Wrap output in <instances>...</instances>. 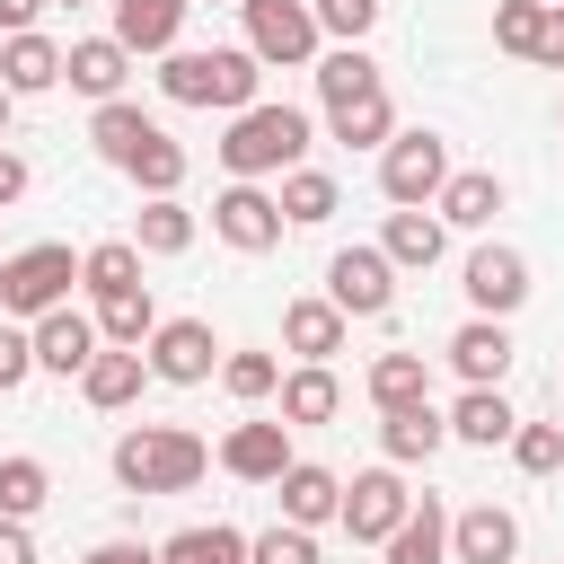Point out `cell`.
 <instances>
[{"label":"cell","mask_w":564,"mask_h":564,"mask_svg":"<svg viewBox=\"0 0 564 564\" xmlns=\"http://www.w3.org/2000/svg\"><path fill=\"white\" fill-rule=\"evenodd\" d=\"M203 467H212V441L185 432V423H132L115 441V485L123 494H185V485H203Z\"/></svg>","instance_id":"6da1fadb"},{"label":"cell","mask_w":564,"mask_h":564,"mask_svg":"<svg viewBox=\"0 0 564 564\" xmlns=\"http://www.w3.org/2000/svg\"><path fill=\"white\" fill-rule=\"evenodd\" d=\"M256 79H264V62L247 44H212V53H167L159 62V88L176 106H220V115H247L256 106Z\"/></svg>","instance_id":"7a4b0ae2"},{"label":"cell","mask_w":564,"mask_h":564,"mask_svg":"<svg viewBox=\"0 0 564 564\" xmlns=\"http://www.w3.org/2000/svg\"><path fill=\"white\" fill-rule=\"evenodd\" d=\"M300 150H308V115H300V106H247V115H229V132H220V167H229L238 185L300 167Z\"/></svg>","instance_id":"3957f363"},{"label":"cell","mask_w":564,"mask_h":564,"mask_svg":"<svg viewBox=\"0 0 564 564\" xmlns=\"http://www.w3.org/2000/svg\"><path fill=\"white\" fill-rule=\"evenodd\" d=\"M449 185V141L441 132H388L379 150V194L397 212H432V194Z\"/></svg>","instance_id":"277c9868"},{"label":"cell","mask_w":564,"mask_h":564,"mask_svg":"<svg viewBox=\"0 0 564 564\" xmlns=\"http://www.w3.org/2000/svg\"><path fill=\"white\" fill-rule=\"evenodd\" d=\"M70 282H79V256L70 247H18L0 264V308L9 317H44V308L70 300Z\"/></svg>","instance_id":"5b68a950"},{"label":"cell","mask_w":564,"mask_h":564,"mask_svg":"<svg viewBox=\"0 0 564 564\" xmlns=\"http://www.w3.org/2000/svg\"><path fill=\"white\" fill-rule=\"evenodd\" d=\"M238 9H247V53H256V62H273V70L317 62V18H308V0H238Z\"/></svg>","instance_id":"8992f818"},{"label":"cell","mask_w":564,"mask_h":564,"mask_svg":"<svg viewBox=\"0 0 564 564\" xmlns=\"http://www.w3.org/2000/svg\"><path fill=\"white\" fill-rule=\"evenodd\" d=\"M405 511H414L405 476H397V467H370V476H352V485H344V511H335V520H344V529H352L361 546H388Z\"/></svg>","instance_id":"52a82bcc"},{"label":"cell","mask_w":564,"mask_h":564,"mask_svg":"<svg viewBox=\"0 0 564 564\" xmlns=\"http://www.w3.org/2000/svg\"><path fill=\"white\" fill-rule=\"evenodd\" d=\"M326 300H335L344 317H388V300H397V264H388L379 247H344V256L326 264Z\"/></svg>","instance_id":"ba28073f"},{"label":"cell","mask_w":564,"mask_h":564,"mask_svg":"<svg viewBox=\"0 0 564 564\" xmlns=\"http://www.w3.org/2000/svg\"><path fill=\"white\" fill-rule=\"evenodd\" d=\"M212 370H220L212 326H203V317H159V335H150V379H167V388H203Z\"/></svg>","instance_id":"9c48e42d"},{"label":"cell","mask_w":564,"mask_h":564,"mask_svg":"<svg viewBox=\"0 0 564 564\" xmlns=\"http://www.w3.org/2000/svg\"><path fill=\"white\" fill-rule=\"evenodd\" d=\"M212 229H220L238 256H264V247H282V203H273L264 185H229V194L212 203Z\"/></svg>","instance_id":"30bf717a"},{"label":"cell","mask_w":564,"mask_h":564,"mask_svg":"<svg viewBox=\"0 0 564 564\" xmlns=\"http://www.w3.org/2000/svg\"><path fill=\"white\" fill-rule=\"evenodd\" d=\"M467 300H476V317H511L529 300V256L520 247H476L467 256Z\"/></svg>","instance_id":"8fae6325"},{"label":"cell","mask_w":564,"mask_h":564,"mask_svg":"<svg viewBox=\"0 0 564 564\" xmlns=\"http://www.w3.org/2000/svg\"><path fill=\"white\" fill-rule=\"evenodd\" d=\"M88 361H97V317H79L70 300H62V308H44V317H35V370L79 379Z\"/></svg>","instance_id":"7c38bea8"},{"label":"cell","mask_w":564,"mask_h":564,"mask_svg":"<svg viewBox=\"0 0 564 564\" xmlns=\"http://www.w3.org/2000/svg\"><path fill=\"white\" fill-rule=\"evenodd\" d=\"M220 467L238 476V485H273L282 467H291V423L273 414V423H238L229 441H220Z\"/></svg>","instance_id":"4fadbf2b"},{"label":"cell","mask_w":564,"mask_h":564,"mask_svg":"<svg viewBox=\"0 0 564 564\" xmlns=\"http://www.w3.org/2000/svg\"><path fill=\"white\" fill-rule=\"evenodd\" d=\"M273 494H282V520H291V529H317V520L344 511V476H335V467H308V458H291V467L273 476Z\"/></svg>","instance_id":"5bb4252c"},{"label":"cell","mask_w":564,"mask_h":564,"mask_svg":"<svg viewBox=\"0 0 564 564\" xmlns=\"http://www.w3.org/2000/svg\"><path fill=\"white\" fill-rule=\"evenodd\" d=\"M449 555H458V564H511V555H520V520H511L502 502H476V511L449 520Z\"/></svg>","instance_id":"9a60e30c"},{"label":"cell","mask_w":564,"mask_h":564,"mask_svg":"<svg viewBox=\"0 0 564 564\" xmlns=\"http://www.w3.org/2000/svg\"><path fill=\"white\" fill-rule=\"evenodd\" d=\"M123 70H132V53H123L115 35H79V44L62 53V79H70L79 97H97V106L123 97Z\"/></svg>","instance_id":"2e32d148"},{"label":"cell","mask_w":564,"mask_h":564,"mask_svg":"<svg viewBox=\"0 0 564 564\" xmlns=\"http://www.w3.org/2000/svg\"><path fill=\"white\" fill-rule=\"evenodd\" d=\"M511 335H502V317H467L458 335H449V361H458V379L467 388H502V370H511Z\"/></svg>","instance_id":"e0dca14e"},{"label":"cell","mask_w":564,"mask_h":564,"mask_svg":"<svg viewBox=\"0 0 564 564\" xmlns=\"http://www.w3.org/2000/svg\"><path fill=\"white\" fill-rule=\"evenodd\" d=\"M185 9H194V0H115V44H123V53H176Z\"/></svg>","instance_id":"ac0fdd59"},{"label":"cell","mask_w":564,"mask_h":564,"mask_svg":"<svg viewBox=\"0 0 564 564\" xmlns=\"http://www.w3.org/2000/svg\"><path fill=\"white\" fill-rule=\"evenodd\" d=\"M0 88H9V97L62 88V44H53V35H9V44H0Z\"/></svg>","instance_id":"d6986e66"},{"label":"cell","mask_w":564,"mask_h":564,"mask_svg":"<svg viewBox=\"0 0 564 564\" xmlns=\"http://www.w3.org/2000/svg\"><path fill=\"white\" fill-rule=\"evenodd\" d=\"M494 212H502V176H494V167H467V176H449V185L432 194V220H441V229H485Z\"/></svg>","instance_id":"ffe728a7"},{"label":"cell","mask_w":564,"mask_h":564,"mask_svg":"<svg viewBox=\"0 0 564 564\" xmlns=\"http://www.w3.org/2000/svg\"><path fill=\"white\" fill-rule=\"evenodd\" d=\"M141 379H150V361H141V352H115V344H97V361L79 370V397H88L97 414H115V405H132V397H141Z\"/></svg>","instance_id":"44dd1931"},{"label":"cell","mask_w":564,"mask_h":564,"mask_svg":"<svg viewBox=\"0 0 564 564\" xmlns=\"http://www.w3.org/2000/svg\"><path fill=\"white\" fill-rule=\"evenodd\" d=\"M449 441V414H432V397L423 405H397L388 423H379V449H388V467H414V458H432Z\"/></svg>","instance_id":"7402d4cb"},{"label":"cell","mask_w":564,"mask_h":564,"mask_svg":"<svg viewBox=\"0 0 564 564\" xmlns=\"http://www.w3.org/2000/svg\"><path fill=\"white\" fill-rule=\"evenodd\" d=\"M326 123H335V141H344V150H388V132H397V106H388V88H361V97L326 106Z\"/></svg>","instance_id":"603a6c76"},{"label":"cell","mask_w":564,"mask_h":564,"mask_svg":"<svg viewBox=\"0 0 564 564\" xmlns=\"http://www.w3.org/2000/svg\"><path fill=\"white\" fill-rule=\"evenodd\" d=\"M282 344H291L300 361L344 352V308H335V300H291V308H282Z\"/></svg>","instance_id":"cb8c5ba5"},{"label":"cell","mask_w":564,"mask_h":564,"mask_svg":"<svg viewBox=\"0 0 564 564\" xmlns=\"http://www.w3.org/2000/svg\"><path fill=\"white\" fill-rule=\"evenodd\" d=\"M273 397H282V423H291V432H300V423H335V405H344V388H335L326 361H300Z\"/></svg>","instance_id":"d4e9b609"},{"label":"cell","mask_w":564,"mask_h":564,"mask_svg":"<svg viewBox=\"0 0 564 564\" xmlns=\"http://www.w3.org/2000/svg\"><path fill=\"white\" fill-rule=\"evenodd\" d=\"M520 432V414L502 405V388H467L458 405H449V441H476V449H502Z\"/></svg>","instance_id":"484cf974"},{"label":"cell","mask_w":564,"mask_h":564,"mask_svg":"<svg viewBox=\"0 0 564 564\" xmlns=\"http://www.w3.org/2000/svg\"><path fill=\"white\" fill-rule=\"evenodd\" d=\"M388 564H449V511L423 494L405 520H397V538H388Z\"/></svg>","instance_id":"4316f807"},{"label":"cell","mask_w":564,"mask_h":564,"mask_svg":"<svg viewBox=\"0 0 564 564\" xmlns=\"http://www.w3.org/2000/svg\"><path fill=\"white\" fill-rule=\"evenodd\" d=\"M273 203H282V229H317V220H335L344 194H335L326 167H282V194H273Z\"/></svg>","instance_id":"83f0119b"},{"label":"cell","mask_w":564,"mask_h":564,"mask_svg":"<svg viewBox=\"0 0 564 564\" xmlns=\"http://www.w3.org/2000/svg\"><path fill=\"white\" fill-rule=\"evenodd\" d=\"M150 132H159V123H150V115H141V106H123V97H115V106H97V115H88V141H97V159H115V167H132V159H141V141H150Z\"/></svg>","instance_id":"f1b7e54d"},{"label":"cell","mask_w":564,"mask_h":564,"mask_svg":"<svg viewBox=\"0 0 564 564\" xmlns=\"http://www.w3.org/2000/svg\"><path fill=\"white\" fill-rule=\"evenodd\" d=\"M132 247H141V256H185V247H194V212H185L176 194H150L141 220H132Z\"/></svg>","instance_id":"f546056e"},{"label":"cell","mask_w":564,"mask_h":564,"mask_svg":"<svg viewBox=\"0 0 564 564\" xmlns=\"http://www.w3.org/2000/svg\"><path fill=\"white\" fill-rule=\"evenodd\" d=\"M159 335V308H150V291H115V300H97V344H115V352H141Z\"/></svg>","instance_id":"4dcf8cb0"},{"label":"cell","mask_w":564,"mask_h":564,"mask_svg":"<svg viewBox=\"0 0 564 564\" xmlns=\"http://www.w3.org/2000/svg\"><path fill=\"white\" fill-rule=\"evenodd\" d=\"M432 397V370H423V352H379L370 361V405L379 414H397V405H423Z\"/></svg>","instance_id":"1f68e13d"},{"label":"cell","mask_w":564,"mask_h":564,"mask_svg":"<svg viewBox=\"0 0 564 564\" xmlns=\"http://www.w3.org/2000/svg\"><path fill=\"white\" fill-rule=\"evenodd\" d=\"M441 238H449V229H441L432 212H388V238H379V256L423 273V264H441Z\"/></svg>","instance_id":"d6a6232c"},{"label":"cell","mask_w":564,"mask_h":564,"mask_svg":"<svg viewBox=\"0 0 564 564\" xmlns=\"http://www.w3.org/2000/svg\"><path fill=\"white\" fill-rule=\"evenodd\" d=\"M79 282H88L97 300H115V291H141V247H132V238H97V247L79 256Z\"/></svg>","instance_id":"836d02e7"},{"label":"cell","mask_w":564,"mask_h":564,"mask_svg":"<svg viewBox=\"0 0 564 564\" xmlns=\"http://www.w3.org/2000/svg\"><path fill=\"white\" fill-rule=\"evenodd\" d=\"M44 494H53V476H44V458H0V520H35L44 511Z\"/></svg>","instance_id":"e575fe53"},{"label":"cell","mask_w":564,"mask_h":564,"mask_svg":"<svg viewBox=\"0 0 564 564\" xmlns=\"http://www.w3.org/2000/svg\"><path fill=\"white\" fill-rule=\"evenodd\" d=\"M159 564H247V538L220 529V520H212V529H176V538L159 546Z\"/></svg>","instance_id":"d590c367"},{"label":"cell","mask_w":564,"mask_h":564,"mask_svg":"<svg viewBox=\"0 0 564 564\" xmlns=\"http://www.w3.org/2000/svg\"><path fill=\"white\" fill-rule=\"evenodd\" d=\"M361 88H379V62H370L361 44H335V53L317 62V97L344 106V97H361Z\"/></svg>","instance_id":"8d00e7d4"},{"label":"cell","mask_w":564,"mask_h":564,"mask_svg":"<svg viewBox=\"0 0 564 564\" xmlns=\"http://www.w3.org/2000/svg\"><path fill=\"white\" fill-rule=\"evenodd\" d=\"M123 176H132L141 194H176V185H185V141H167V132H150V141H141V159H132Z\"/></svg>","instance_id":"74e56055"},{"label":"cell","mask_w":564,"mask_h":564,"mask_svg":"<svg viewBox=\"0 0 564 564\" xmlns=\"http://www.w3.org/2000/svg\"><path fill=\"white\" fill-rule=\"evenodd\" d=\"M220 388H229L238 405H256V397L282 388V361H273V352H220Z\"/></svg>","instance_id":"f35d334b"},{"label":"cell","mask_w":564,"mask_h":564,"mask_svg":"<svg viewBox=\"0 0 564 564\" xmlns=\"http://www.w3.org/2000/svg\"><path fill=\"white\" fill-rule=\"evenodd\" d=\"M511 458H520L529 476H555V467H564V423H520V432H511Z\"/></svg>","instance_id":"ab89813d"},{"label":"cell","mask_w":564,"mask_h":564,"mask_svg":"<svg viewBox=\"0 0 564 564\" xmlns=\"http://www.w3.org/2000/svg\"><path fill=\"white\" fill-rule=\"evenodd\" d=\"M308 18H317V35H344V44H361V35L379 26V0H308Z\"/></svg>","instance_id":"60d3db41"},{"label":"cell","mask_w":564,"mask_h":564,"mask_svg":"<svg viewBox=\"0 0 564 564\" xmlns=\"http://www.w3.org/2000/svg\"><path fill=\"white\" fill-rule=\"evenodd\" d=\"M247 564H317V538L291 529V520H273L264 538H247Z\"/></svg>","instance_id":"b9f144b4"},{"label":"cell","mask_w":564,"mask_h":564,"mask_svg":"<svg viewBox=\"0 0 564 564\" xmlns=\"http://www.w3.org/2000/svg\"><path fill=\"white\" fill-rule=\"evenodd\" d=\"M538 18H546V0H502V9H494V44L529 62V44H538Z\"/></svg>","instance_id":"7bdbcfd3"},{"label":"cell","mask_w":564,"mask_h":564,"mask_svg":"<svg viewBox=\"0 0 564 564\" xmlns=\"http://www.w3.org/2000/svg\"><path fill=\"white\" fill-rule=\"evenodd\" d=\"M26 370H35V335L0 326V397H9V388H26Z\"/></svg>","instance_id":"ee69618b"},{"label":"cell","mask_w":564,"mask_h":564,"mask_svg":"<svg viewBox=\"0 0 564 564\" xmlns=\"http://www.w3.org/2000/svg\"><path fill=\"white\" fill-rule=\"evenodd\" d=\"M529 62L564 70V0H546V18H538V44H529Z\"/></svg>","instance_id":"f6af8a7d"},{"label":"cell","mask_w":564,"mask_h":564,"mask_svg":"<svg viewBox=\"0 0 564 564\" xmlns=\"http://www.w3.org/2000/svg\"><path fill=\"white\" fill-rule=\"evenodd\" d=\"M79 564H159V546H141V538H106V546H88Z\"/></svg>","instance_id":"bcb514c9"},{"label":"cell","mask_w":564,"mask_h":564,"mask_svg":"<svg viewBox=\"0 0 564 564\" xmlns=\"http://www.w3.org/2000/svg\"><path fill=\"white\" fill-rule=\"evenodd\" d=\"M35 18H44V0H0V35H35Z\"/></svg>","instance_id":"7dc6e473"},{"label":"cell","mask_w":564,"mask_h":564,"mask_svg":"<svg viewBox=\"0 0 564 564\" xmlns=\"http://www.w3.org/2000/svg\"><path fill=\"white\" fill-rule=\"evenodd\" d=\"M0 564H35V538H26V520H0Z\"/></svg>","instance_id":"c3c4849f"},{"label":"cell","mask_w":564,"mask_h":564,"mask_svg":"<svg viewBox=\"0 0 564 564\" xmlns=\"http://www.w3.org/2000/svg\"><path fill=\"white\" fill-rule=\"evenodd\" d=\"M26 185H35V176H26V159H18V150H0V203H18Z\"/></svg>","instance_id":"681fc988"},{"label":"cell","mask_w":564,"mask_h":564,"mask_svg":"<svg viewBox=\"0 0 564 564\" xmlns=\"http://www.w3.org/2000/svg\"><path fill=\"white\" fill-rule=\"evenodd\" d=\"M9 106H18V97H9V88H0V132H9Z\"/></svg>","instance_id":"f907efd6"},{"label":"cell","mask_w":564,"mask_h":564,"mask_svg":"<svg viewBox=\"0 0 564 564\" xmlns=\"http://www.w3.org/2000/svg\"><path fill=\"white\" fill-rule=\"evenodd\" d=\"M62 9H79V0H62Z\"/></svg>","instance_id":"816d5d0a"}]
</instances>
